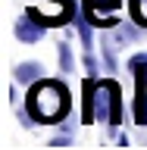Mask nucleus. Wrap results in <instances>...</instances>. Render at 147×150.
Returning a JSON list of instances; mask_svg holds the SVG:
<instances>
[{
  "label": "nucleus",
  "mask_w": 147,
  "mask_h": 150,
  "mask_svg": "<svg viewBox=\"0 0 147 150\" xmlns=\"http://www.w3.org/2000/svg\"><path fill=\"white\" fill-rule=\"evenodd\" d=\"M119 3H122V0H85V16L91 19L94 25H100V28H116L119 19L107 16V13H116Z\"/></svg>",
  "instance_id": "obj_4"
},
{
  "label": "nucleus",
  "mask_w": 147,
  "mask_h": 150,
  "mask_svg": "<svg viewBox=\"0 0 147 150\" xmlns=\"http://www.w3.org/2000/svg\"><path fill=\"white\" fill-rule=\"evenodd\" d=\"M131 16H135V22L147 28V0H131Z\"/></svg>",
  "instance_id": "obj_10"
},
{
  "label": "nucleus",
  "mask_w": 147,
  "mask_h": 150,
  "mask_svg": "<svg viewBox=\"0 0 147 150\" xmlns=\"http://www.w3.org/2000/svg\"><path fill=\"white\" fill-rule=\"evenodd\" d=\"M56 53H60V72H75V59H72V50H69V44H60L56 47Z\"/></svg>",
  "instance_id": "obj_9"
},
{
  "label": "nucleus",
  "mask_w": 147,
  "mask_h": 150,
  "mask_svg": "<svg viewBox=\"0 0 147 150\" xmlns=\"http://www.w3.org/2000/svg\"><path fill=\"white\" fill-rule=\"evenodd\" d=\"M100 119V122H110L113 128L122 122V94H119V84L103 78V81H94V75L85 78V100H82V122Z\"/></svg>",
  "instance_id": "obj_2"
},
{
  "label": "nucleus",
  "mask_w": 147,
  "mask_h": 150,
  "mask_svg": "<svg viewBox=\"0 0 147 150\" xmlns=\"http://www.w3.org/2000/svg\"><path fill=\"white\" fill-rule=\"evenodd\" d=\"M44 28H47V25H41L38 19H31V16L25 13V16L16 22V28H13V31H16V38L22 41V44H38V41L44 38Z\"/></svg>",
  "instance_id": "obj_5"
},
{
  "label": "nucleus",
  "mask_w": 147,
  "mask_h": 150,
  "mask_svg": "<svg viewBox=\"0 0 147 150\" xmlns=\"http://www.w3.org/2000/svg\"><path fill=\"white\" fill-rule=\"evenodd\" d=\"M69 144H72V134H69V131H63L60 138L50 141V147H69Z\"/></svg>",
  "instance_id": "obj_11"
},
{
  "label": "nucleus",
  "mask_w": 147,
  "mask_h": 150,
  "mask_svg": "<svg viewBox=\"0 0 147 150\" xmlns=\"http://www.w3.org/2000/svg\"><path fill=\"white\" fill-rule=\"evenodd\" d=\"M69 106H72V97H69L63 81L38 78L35 84H28L25 110H28V116H31V122H38V125L60 122V119H66Z\"/></svg>",
  "instance_id": "obj_1"
},
{
  "label": "nucleus",
  "mask_w": 147,
  "mask_h": 150,
  "mask_svg": "<svg viewBox=\"0 0 147 150\" xmlns=\"http://www.w3.org/2000/svg\"><path fill=\"white\" fill-rule=\"evenodd\" d=\"M28 16L47 28H60L75 16V3L72 0H38L35 6H28Z\"/></svg>",
  "instance_id": "obj_3"
},
{
  "label": "nucleus",
  "mask_w": 147,
  "mask_h": 150,
  "mask_svg": "<svg viewBox=\"0 0 147 150\" xmlns=\"http://www.w3.org/2000/svg\"><path fill=\"white\" fill-rule=\"evenodd\" d=\"M41 72H44L41 63H19L16 69H13V81L16 84H35L38 78H41Z\"/></svg>",
  "instance_id": "obj_6"
},
{
  "label": "nucleus",
  "mask_w": 147,
  "mask_h": 150,
  "mask_svg": "<svg viewBox=\"0 0 147 150\" xmlns=\"http://www.w3.org/2000/svg\"><path fill=\"white\" fill-rule=\"evenodd\" d=\"M129 72H131L135 81H138V78H147V50H144V53H135L129 59Z\"/></svg>",
  "instance_id": "obj_7"
},
{
  "label": "nucleus",
  "mask_w": 147,
  "mask_h": 150,
  "mask_svg": "<svg viewBox=\"0 0 147 150\" xmlns=\"http://www.w3.org/2000/svg\"><path fill=\"white\" fill-rule=\"evenodd\" d=\"M91 25H94V22H91L88 16H82V19H78V38H82V47H85V50H91V47H94V35H91Z\"/></svg>",
  "instance_id": "obj_8"
}]
</instances>
